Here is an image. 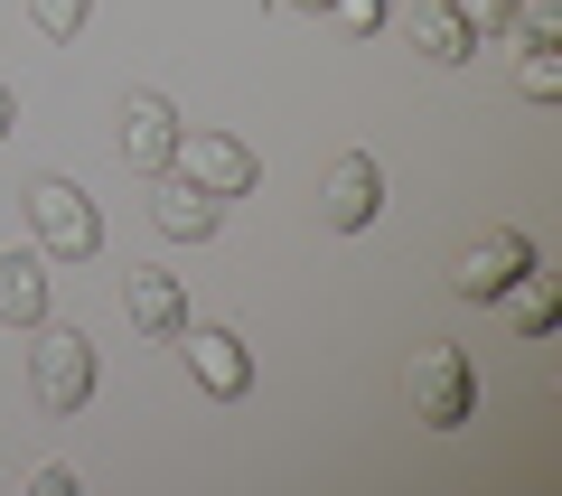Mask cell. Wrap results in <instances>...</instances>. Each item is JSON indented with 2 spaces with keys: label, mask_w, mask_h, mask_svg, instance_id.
<instances>
[{
  "label": "cell",
  "mask_w": 562,
  "mask_h": 496,
  "mask_svg": "<svg viewBox=\"0 0 562 496\" xmlns=\"http://www.w3.org/2000/svg\"><path fill=\"white\" fill-rule=\"evenodd\" d=\"M441 10H460V29H469V38H497V29L516 20V0H441Z\"/></svg>",
  "instance_id": "obj_16"
},
{
  "label": "cell",
  "mask_w": 562,
  "mask_h": 496,
  "mask_svg": "<svg viewBox=\"0 0 562 496\" xmlns=\"http://www.w3.org/2000/svg\"><path fill=\"white\" fill-rule=\"evenodd\" d=\"M375 206H384V169L366 150H338V159H328V179H319V216L338 225V235H366Z\"/></svg>",
  "instance_id": "obj_6"
},
{
  "label": "cell",
  "mask_w": 562,
  "mask_h": 496,
  "mask_svg": "<svg viewBox=\"0 0 562 496\" xmlns=\"http://www.w3.org/2000/svg\"><path fill=\"white\" fill-rule=\"evenodd\" d=\"M225 216V198H206V188H188L179 169H160V188H150V225H160L169 244H206Z\"/></svg>",
  "instance_id": "obj_9"
},
{
  "label": "cell",
  "mask_w": 562,
  "mask_h": 496,
  "mask_svg": "<svg viewBox=\"0 0 562 496\" xmlns=\"http://www.w3.org/2000/svg\"><path fill=\"white\" fill-rule=\"evenodd\" d=\"M29 20H38V38H76L94 20V0H29Z\"/></svg>",
  "instance_id": "obj_15"
},
{
  "label": "cell",
  "mask_w": 562,
  "mask_h": 496,
  "mask_svg": "<svg viewBox=\"0 0 562 496\" xmlns=\"http://www.w3.org/2000/svg\"><path fill=\"white\" fill-rule=\"evenodd\" d=\"M506 29H525V47H553L562 38V10H516Z\"/></svg>",
  "instance_id": "obj_18"
},
{
  "label": "cell",
  "mask_w": 562,
  "mask_h": 496,
  "mask_svg": "<svg viewBox=\"0 0 562 496\" xmlns=\"http://www.w3.org/2000/svg\"><path fill=\"white\" fill-rule=\"evenodd\" d=\"M0 318L10 328H38L47 318V253L29 244V253H0Z\"/></svg>",
  "instance_id": "obj_11"
},
{
  "label": "cell",
  "mask_w": 562,
  "mask_h": 496,
  "mask_svg": "<svg viewBox=\"0 0 562 496\" xmlns=\"http://www.w3.org/2000/svg\"><path fill=\"white\" fill-rule=\"evenodd\" d=\"M169 347H188V375H198L216 403L254 394V357H244V338H235V328H198V318H188V328H179Z\"/></svg>",
  "instance_id": "obj_7"
},
{
  "label": "cell",
  "mask_w": 562,
  "mask_h": 496,
  "mask_svg": "<svg viewBox=\"0 0 562 496\" xmlns=\"http://www.w3.org/2000/svg\"><path fill=\"white\" fill-rule=\"evenodd\" d=\"M20 216H29V244H38L47 262H85L103 244V216H94V198H85L76 179H29Z\"/></svg>",
  "instance_id": "obj_3"
},
{
  "label": "cell",
  "mask_w": 562,
  "mask_h": 496,
  "mask_svg": "<svg viewBox=\"0 0 562 496\" xmlns=\"http://www.w3.org/2000/svg\"><path fill=\"white\" fill-rule=\"evenodd\" d=\"M169 150H179V113H169V94H150V84H140V94H122V159L160 179Z\"/></svg>",
  "instance_id": "obj_8"
},
{
  "label": "cell",
  "mask_w": 562,
  "mask_h": 496,
  "mask_svg": "<svg viewBox=\"0 0 562 496\" xmlns=\"http://www.w3.org/2000/svg\"><path fill=\"white\" fill-rule=\"evenodd\" d=\"M403 394H413L422 431H460V421H479V365H469V347L422 338L413 365H403Z\"/></svg>",
  "instance_id": "obj_1"
},
{
  "label": "cell",
  "mask_w": 562,
  "mask_h": 496,
  "mask_svg": "<svg viewBox=\"0 0 562 496\" xmlns=\"http://www.w3.org/2000/svg\"><path fill=\"white\" fill-rule=\"evenodd\" d=\"M122 309H132L140 338H179V328H188V291H179V272H132V281H122Z\"/></svg>",
  "instance_id": "obj_10"
},
{
  "label": "cell",
  "mask_w": 562,
  "mask_h": 496,
  "mask_svg": "<svg viewBox=\"0 0 562 496\" xmlns=\"http://www.w3.org/2000/svg\"><path fill=\"white\" fill-rule=\"evenodd\" d=\"M169 169H179L188 188H206V198H244V188L262 179V159L244 150L235 132H179V150H169Z\"/></svg>",
  "instance_id": "obj_4"
},
{
  "label": "cell",
  "mask_w": 562,
  "mask_h": 496,
  "mask_svg": "<svg viewBox=\"0 0 562 496\" xmlns=\"http://www.w3.org/2000/svg\"><path fill=\"white\" fill-rule=\"evenodd\" d=\"M291 10H328V0H291Z\"/></svg>",
  "instance_id": "obj_20"
},
{
  "label": "cell",
  "mask_w": 562,
  "mask_h": 496,
  "mask_svg": "<svg viewBox=\"0 0 562 496\" xmlns=\"http://www.w3.org/2000/svg\"><path fill=\"white\" fill-rule=\"evenodd\" d=\"M497 309H506V328H516V338H553L562 291H553V272H535V262H525V272L497 291Z\"/></svg>",
  "instance_id": "obj_12"
},
{
  "label": "cell",
  "mask_w": 562,
  "mask_h": 496,
  "mask_svg": "<svg viewBox=\"0 0 562 496\" xmlns=\"http://www.w3.org/2000/svg\"><path fill=\"white\" fill-rule=\"evenodd\" d=\"M328 10H338V29H347V38H375L394 0H328Z\"/></svg>",
  "instance_id": "obj_17"
},
{
  "label": "cell",
  "mask_w": 562,
  "mask_h": 496,
  "mask_svg": "<svg viewBox=\"0 0 562 496\" xmlns=\"http://www.w3.org/2000/svg\"><path fill=\"white\" fill-rule=\"evenodd\" d=\"M0 140H10V84H0Z\"/></svg>",
  "instance_id": "obj_19"
},
{
  "label": "cell",
  "mask_w": 562,
  "mask_h": 496,
  "mask_svg": "<svg viewBox=\"0 0 562 496\" xmlns=\"http://www.w3.org/2000/svg\"><path fill=\"white\" fill-rule=\"evenodd\" d=\"M413 47H422L431 66H460V57H469L479 38L460 29V10H441V0H431V10H422V29H413Z\"/></svg>",
  "instance_id": "obj_13"
},
{
  "label": "cell",
  "mask_w": 562,
  "mask_h": 496,
  "mask_svg": "<svg viewBox=\"0 0 562 496\" xmlns=\"http://www.w3.org/2000/svg\"><path fill=\"white\" fill-rule=\"evenodd\" d=\"M29 394H38V413H85V403H94V338H85V328H66V318H38V328H29Z\"/></svg>",
  "instance_id": "obj_2"
},
{
  "label": "cell",
  "mask_w": 562,
  "mask_h": 496,
  "mask_svg": "<svg viewBox=\"0 0 562 496\" xmlns=\"http://www.w3.org/2000/svg\"><path fill=\"white\" fill-rule=\"evenodd\" d=\"M516 94H535V103L562 94V57H553V47H525V57H516Z\"/></svg>",
  "instance_id": "obj_14"
},
{
  "label": "cell",
  "mask_w": 562,
  "mask_h": 496,
  "mask_svg": "<svg viewBox=\"0 0 562 496\" xmlns=\"http://www.w3.org/2000/svg\"><path fill=\"white\" fill-rule=\"evenodd\" d=\"M525 262H535V244H525L516 225H487V235L460 244V262H450V291H460V300H497L506 281L525 272Z\"/></svg>",
  "instance_id": "obj_5"
}]
</instances>
